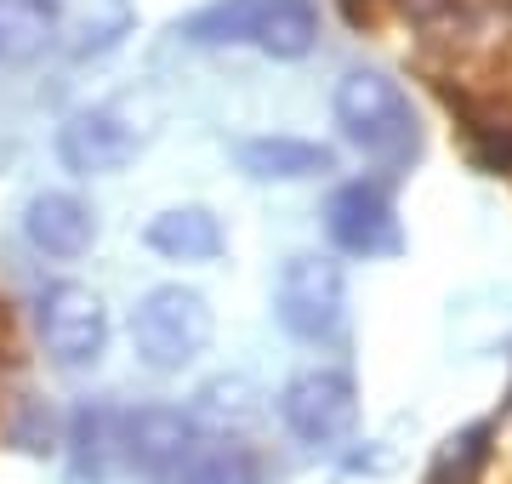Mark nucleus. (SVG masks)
<instances>
[{
  "label": "nucleus",
  "mask_w": 512,
  "mask_h": 484,
  "mask_svg": "<svg viewBox=\"0 0 512 484\" xmlns=\"http://www.w3.org/2000/svg\"><path fill=\"white\" fill-rule=\"evenodd\" d=\"M177 35L188 46H256L262 57L296 63L319 46V0H205Z\"/></svg>",
  "instance_id": "f257e3e1"
},
{
  "label": "nucleus",
  "mask_w": 512,
  "mask_h": 484,
  "mask_svg": "<svg viewBox=\"0 0 512 484\" xmlns=\"http://www.w3.org/2000/svg\"><path fill=\"white\" fill-rule=\"evenodd\" d=\"M330 109H336L342 137H348L365 160H376L382 171H404L421 154L416 109H410V97H404L399 80L382 75V69H348V75L336 80Z\"/></svg>",
  "instance_id": "f03ea898"
},
{
  "label": "nucleus",
  "mask_w": 512,
  "mask_h": 484,
  "mask_svg": "<svg viewBox=\"0 0 512 484\" xmlns=\"http://www.w3.org/2000/svg\"><path fill=\"white\" fill-rule=\"evenodd\" d=\"M217 314L194 285H154L137 308H131V348L154 376H177L211 348Z\"/></svg>",
  "instance_id": "7ed1b4c3"
},
{
  "label": "nucleus",
  "mask_w": 512,
  "mask_h": 484,
  "mask_svg": "<svg viewBox=\"0 0 512 484\" xmlns=\"http://www.w3.org/2000/svg\"><path fill=\"white\" fill-rule=\"evenodd\" d=\"M274 319L296 342H336L348 325V274L336 257L296 251L274 280Z\"/></svg>",
  "instance_id": "20e7f679"
},
{
  "label": "nucleus",
  "mask_w": 512,
  "mask_h": 484,
  "mask_svg": "<svg viewBox=\"0 0 512 484\" xmlns=\"http://www.w3.org/2000/svg\"><path fill=\"white\" fill-rule=\"evenodd\" d=\"M35 325L46 342V359L57 371H92L97 359L109 354V308L92 285L80 280H57L40 291L35 302Z\"/></svg>",
  "instance_id": "39448f33"
},
{
  "label": "nucleus",
  "mask_w": 512,
  "mask_h": 484,
  "mask_svg": "<svg viewBox=\"0 0 512 484\" xmlns=\"http://www.w3.org/2000/svg\"><path fill=\"white\" fill-rule=\"evenodd\" d=\"M279 416H285V428H291L296 445L308 450H336L359 428V388H353L348 371H302L285 382L279 393Z\"/></svg>",
  "instance_id": "423d86ee"
},
{
  "label": "nucleus",
  "mask_w": 512,
  "mask_h": 484,
  "mask_svg": "<svg viewBox=\"0 0 512 484\" xmlns=\"http://www.w3.org/2000/svg\"><path fill=\"white\" fill-rule=\"evenodd\" d=\"M143 154V131L126 109L114 103H92V109H74L57 126V160L74 177H114Z\"/></svg>",
  "instance_id": "0eeeda50"
},
{
  "label": "nucleus",
  "mask_w": 512,
  "mask_h": 484,
  "mask_svg": "<svg viewBox=\"0 0 512 484\" xmlns=\"http://www.w3.org/2000/svg\"><path fill=\"white\" fill-rule=\"evenodd\" d=\"M325 234L348 257H393L399 251V211L376 177H353L325 200Z\"/></svg>",
  "instance_id": "6e6552de"
},
{
  "label": "nucleus",
  "mask_w": 512,
  "mask_h": 484,
  "mask_svg": "<svg viewBox=\"0 0 512 484\" xmlns=\"http://www.w3.org/2000/svg\"><path fill=\"white\" fill-rule=\"evenodd\" d=\"M23 240L35 245L40 257L74 262L97 245V211L80 194H63V188H46L23 205Z\"/></svg>",
  "instance_id": "1a4fd4ad"
},
{
  "label": "nucleus",
  "mask_w": 512,
  "mask_h": 484,
  "mask_svg": "<svg viewBox=\"0 0 512 484\" xmlns=\"http://www.w3.org/2000/svg\"><path fill=\"white\" fill-rule=\"evenodd\" d=\"M194 450H200V428L177 405H148L126 422V456L143 467L148 479H171Z\"/></svg>",
  "instance_id": "9d476101"
},
{
  "label": "nucleus",
  "mask_w": 512,
  "mask_h": 484,
  "mask_svg": "<svg viewBox=\"0 0 512 484\" xmlns=\"http://www.w3.org/2000/svg\"><path fill=\"white\" fill-rule=\"evenodd\" d=\"M239 171L251 183H308V177H330L336 171V154L325 143H308V137H285V131H268V137H245L234 149Z\"/></svg>",
  "instance_id": "9b49d317"
},
{
  "label": "nucleus",
  "mask_w": 512,
  "mask_h": 484,
  "mask_svg": "<svg viewBox=\"0 0 512 484\" xmlns=\"http://www.w3.org/2000/svg\"><path fill=\"white\" fill-rule=\"evenodd\" d=\"M143 240L154 257L165 262H217L228 251V234H222V217L211 205H165L160 217H148Z\"/></svg>",
  "instance_id": "f8f14e48"
},
{
  "label": "nucleus",
  "mask_w": 512,
  "mask_h": 484,
  "mask_svg": "<svg viewBox=\"0 0 512 484\" xmlns=\"http://www.w3.org/2000/svg\"><path fill=\"white\" fill-rule=\"evenodd\" d=\"M57 6L52 0H0V69H29L52 52Z\"/></svg>",
  "instance_id": "ddd939ff"
},
{
  "label": "nucleus",
  "mask_w": 512,
  "mask_h": 484,
  "mask_svg": "<svg viewBox=\"0 0 512 484\" xmlns=\"http://www.w3.org/2000/svg\"><path fill=\"white\" fill-rule=\"evenodd\" d=\"M171 484H262V462H256L245 445L222 439V445L194 450V456L171 473Z\"/></svg>",
  "instance_id": "4468645a"
}]
</instances>
